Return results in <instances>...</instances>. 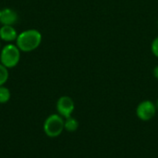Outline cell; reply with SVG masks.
Segmentation results:
<instances>
[{
	"mask_svg": "<svg viewBox=\"0 0 158 158\" xmlns=\"http://www.w3.org/2000/svg\"><path fill=\"white\" fill-rule=\"evenodd\" d=\"M8 69L0 62V86H4L8 79Z\"/></svg>",
	"mask_w": 158,
	"mask_h": 158,
	"instance_id": "obj_10",
	"label": "cell"
},
{
	"mask_svg": "<svg viewBox=\"0 0 158 158\" xmlns=\"http://www.w3.org/2000/svg\"><path fill=\"white\" fill-rule=\"evenodd\" d=\"M18 34L13 25H2L0 28V39L6 42L16 41Z\"/></svg>",
	"mask_w": 158,
	"mask_h": 158,
	"instance_id": "obj_7",
	"label": "cell"
},
{
	"mask_svg": "<svg viewBox=\"0 0 158 158\" xmlns=\"http://www.w3.org/2000/svg\"><path fill=\"white\" fill-rule=\"evenodd\" d=\"M0 47H1V43H0Z\"/></svg>",
	"mask_w": 158,
	"mask_h": 158,
	"instance_id": "obj_15",
	"label": "cell"
},
{
	"mask_svg": "<svg viewBox=\"0 0 158 158\" xmlns=\"http://www.w3.org/2000/svg\"><path fill=\"white\" fill-rule=\"evenodd\" d=\"M10 91L7 88L0 86V103H6L10 100Z\"/></svg>",
	"mask_w": 158,
	"mask_h": 158,
	"instance_id": "obj_9",
	"label": "cell"
},
{
	"mask_svg": "<svg viewBox=\"0 0 158 158\" xmlns=\"http://www.w3.org/2000/svg\"><path fill=\"white\" fill-rule=\"evenodd\" d=\"M65 121L63 120L60 115H49L44 124V133L50 138H56L59 136L62 131L65 129L64 128Z\"/></svg>",
	"mask_w": 158,
	"mask_h": 158,
	"instance_id": "obj_3",
	"label": "cell"
},
{
	"mask_svg": "<svg viewBox=\"0 0 158 158\" xmlns=\"http://www.w3.org/2000/svg\"><path fill=\"white\" fill-rule=\"evenodd\" d=\"M156 110H158V100L156 101Z\"/></svg>",
	"mask_w": 158,
	"mask_h": 158,
	"instance_id": "obj_13",
	"label": "cell"
},
{
	"mask_svg": "<svg viewBox=\"0 0 158 158\" xmlns=\"http://www.w3.org/2000/svg\"><path fill=\"white\" fill-rule=\"evenodd\" d=\"M64 128L69 132H74L79 128V122L75 118L69 116V117L66 118V121L64 123Z\"/></svg>",
	"mask_w": 158,
	"mask_h": 158,
	"instance_id": "obj_8",
	"label": "cell"
},
{
	"mask_svg": "<svg viewBox=\"0 0 158 158\" xmlns=\"http://www.w3.org/2000/svg\"><path fill=\"white\" fill-rule=\"evenodd\" d=\"M18 13L14 9L9 7L1 9L0 22L2 23V25H13L18 21Z\"/></svg>",
	"mask_w": 158,
	"mask_h": 158,
	"instance_id": "obj_6",
	"label": "cell"
},
{
	"mask_svg": "<svg viewBox=\"0 0 158 158\" xmlns=\"http://www.w3.org/2000/svg\"><path fill=\"white\" fill-rule=\"evenodd\" d=\"M20 60V49L17 45L8 44L1 49L0 62L7 69L14 68Z\"/></svg>",
	"mask_w": 158,
	"mask_h": 158,
	"instance_id": "obj_2",
	"label": "cell"
},
{
	"mask_svg": "<svg viewBox=\"0 0 158 158\" xmlns=\"http://www.w3.org/2000/svg\"><path fill=\"white\" fill-rule=\"evenodd\" d=\"M151 49H152V52L153 54L157 57L158 58V36L156 37L154 39V41L152 42V45H151Z\"/></svg>",
	"mask_w": 158,
	"mask_h": 158,
	"instance_id": "obj_11",
	"label": "cell"
},
{
	"mask_svg": "<svg viewBox=\"0 0 158 158\" xmlns=\"http://www.w3.org/2000/svg\"><path fill=\"white\" fill-rule=\"evenodd\" d=\"M0 17H1V10H0Z\"/></svg>",
	"mask_w": 158,
	"mask_h": 158,
	"instance_id": "obj_14",
	"label": "cell"
},
{
	"mask_svg": "<svg viewBox=\"0 0 158 158\" xmlns=\"http://www.w3.org/2000/svg\"><path fill=\"white\" fill-rule=\"evenodd\" d=\"M157 24H158V22H157Z\"/></svg>",
	"mask_w": 158,
	"mask_h": 158,
	"instance_id": "obj_16",
	"label": "cell"
},
{
	"mask_svg": "<svg viewBox=\"0 0 158 158\" xmlns=\"http://www.w3.org/2000/svg\"><path fill=\"white\" fill-rule=\"evenodd\" d=\"M156 113V107L151 101H143L139 103L136 108V115L139 119L143 121L151 120Z\"/></svg>",
	"mask_w": 158,
	"mask_h": 158,
	"instance_id": "obj_4",
	"label": "cell"
},
{
	"mask_svg": "<svg viewBox=\"0 0 158 158\" xmlns=\"http://www.w3.org/2000/svg\"><path fill=\"white\" fill-rule=\"evenodd\" d=\"M42 42V34L35 29H29L18 34L16 45L23 52H31L36 49Z\"/></svg>",
	"mask_w": 158,
	"mask_h": 158,
	"instance_id": "obj_1",
	"label": "cell"
},
{
	"mask_svg": "<svg viewBox=\"0 0 158 158\" xmlns=\"http://www.w3.org/2000/svg\"><path fill=\"white\" fill-rule=\"evenodd\" d=\"M153 73H154V76L158 80V65L154 68V72Z\"/></svg>",
	"mask_w": 158,
	"mask_h": 158,
	"instance_id": "obj_12",
	"label": "cell"
},
{
	"mask_svg": "<svg viewBox=\"0 0 158 158\" xmlns=\"http://www.w3.org/2000/svg\"><path fill=\"white\" fill-rule=\"evenodd\" d=\"M74 109H75V104L70 97L62 96L58 99L56 102V110L58 112V115H60L62 117L68 118L71 116Z\"/></svg>",
	"mask_w": 158,
	"mask_h": 158,
	"instance_id": "obj_5",
	"label": "cell"
}]
</instances>
